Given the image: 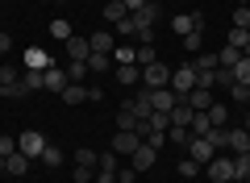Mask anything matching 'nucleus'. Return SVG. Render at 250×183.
Wrapping results in <instances>:
<instances>
[{"instance_id":"nucleus-1","label":"nucleus","mask_w":250,"mask_h":183,"mask_svg":"<svg viewBox=\"0 0 250 183\" xmlns=\"http://www.w3.org/2000/svg\"><path fill=\"white\" fill-rule=\"evenodd\" d=\"M0 96H4V100H21V96H29L25 83H21V71L13 67V62H4V67H0Z\"/></svg>"},{"instance_id":"nucleus-2","label":"nucleus","mask_w":250,"mask_h":183,"mask_svg":"<svg viewBox=\"0 0 250 183\" xmlns=\"http://www.w3.org/2000/svg\"><path fill=\"white\" fill-rule=\"evenodd\" d=\"M192 87H196V67H192V59H188L184 67H175V71H171V92H175V96L184 100L188 92H192Z\"/></svg>"},{"instance_id":"nucleus-3","label":"nucleus","mask_w":250,"mask_h":183,"mask_svg":"<svg viewBox=\"0 0 250 183\" xmlns=\"http://www.w3.org/2000/svg\"><path fill=\"white\" fill-rule=\"evenodd\" d=\"M142 87H150V92H154V87H171V67H167V62H150V67H142Z\"/></svg>"},{"instance_id":"nucleus-4","label":"nucleus","mask_w":250,"mask_h":183,"mask_svg":"<svg viewBox=\"0 0 250 183\" xmlns=\"http://www.w3.org/2000/svg\"><path fill=\"white\" fill-rule=\"evenodd\" d=\"M125 108L138 117V121H150L154 117V100H150V87H142V92H134V96L125 100Z\"/></svg>"},{"instance_id":"nucleus-5","label":"nucleus","mask_w":250,"mask_h":183,"mask_svg":"<svg viewBox=\"0 0 250 183\" xmlns=\"http://www.w3.org/2000/svg\"><path fill=\"white\" fill-rule=\"evenodd\" d=\"M138 146H142V138H138L134 129H117V133H113V146H108V150H113V154H121V158H129Z\"/></svg>"},{"instance_id":"nucleus-6","label":"nucleus","mask_w":250,"mask_h":183,"mask_svg":"<svg viewBox=\"0 0 250 183\" xmlns=\"http://www.w3.org/2000/svg\"><path fill=\"white\" fill-rule=\"evenodd\" d=\"M205 171H208V179H213V183H233V158H225V150H221Z\"/></svg>"},{"instance_id":"nucleus-7","label":"nucleus","mask_w":250,"mask_h":183,"mask_svg":"<svg viewBox=\"0 0 250 183\" xmlns=\"http://www.w3.org/2000/svg\"><path fill=\"white\" fill-rule=\"evenodd\" d=\"M17 150H21L25 158H42V150H46V138H42L38 129H25V133L17 138Z\"/></svg>"},{"instance_id":"nucleus-8","label":"nucleus","mask_w":250,"mask_h":183,"mask_svg":"<svg viewBox=\"0 0 250 183\" xmlns=\"http://www.w3.org/2000/svg\"><path fill=\"white\" fill-rule=\"evenodd\" d=\"M113 75H117L121 87H142V67H138V62H117Z\"/></svg>"},{"instance_id":"nucleus-9","label":"nucleus","mask_w":250,"mask_h":183,"mask_svg":"<svg viewBox=\"0 0 250 183\" xmlns=\"http://www.w3.org/2000/svg\"><path fill=\"white\" fill-rule=\"evenodd\" d=\"M154 158H159V150H154L150 142H142V146H138L134 154H129V166H134V171L142 175V171H150V166H154Z\"/></svg>"},{"instance_id":"nucleus-10","label":"nucleus","mask_w":250,"mask_h":183,"mask_svg":"<svg viewBox=\"0 0 250 183\" xmlns=\"http://www.w3.org/2000/svg\"><path fill=\"white\" fill-rule=\"evenodd\" d=\"M188 146H192V154H188V158H196L200 166H208V163H213V158H217V146H213V142H208V138H192V142H188Z\"/></svg>"},{"instance_id":"nucleus-11","label":"nucleus","mask_w":250,"mask_h":183,"mask_svg":"<svg viewBox=\"0 0 250 183\" xmlns=\"http://www.w3.org/2000/svg\"><path fill=\"white\" fill-rule=\"evenodd\" d=\"M88 46H92V54H113L117 50V34L113 29H96V34L88 38Z\"/></svg>"},{"instance_id":"nucleus-12","label":"nucleus","mask_w":250,"mask_h":183,"mask_svg":"<svg viewBox=\"0 0 250 183\" xmlns=\"http://www.w3.org/2000/svg\"><path fill=\"white\" fill-rule=\"evenodd\" d=\"M150 100H154V113H171V108L179 104V96L171 92V87H154V92H150Z\"/></svg>"},{"instance_id":"nucleus-13","label":"nucleus","mask_w":250,"mask_h":183,"mask_svg":"<svg viewBox=\"0 0 250 183\" xmlns=\"http://www.w3.org/2000/svg\"><path fill=\"white\" fill-rule=\"evenodd\" d=\"M67 59H80V62H88V54H92V46H88V38H80V34H71L67 38Z\"/></svg>"},{"instance_id":"nucleus-14","label":"nucleus","mask_w":250,"mask_h":183,"mask_svg":"<svg viewBox=\"0 0 250 183\" xmlns=\"http://www.w3.org/2000/svg\"><path fill=\"white\" fill-rule=\"evenodd\" d=\"M25 67L29 71H46V67H54V59L42 50V46H29V50H25Z\"/></svg>"},{"instance_id":"nucleus-15","label":"nucleus","mask_w":250,"mask_h":183,"mask_svg":"<svg viewBox=\"0 0 250 183\" xmlns=\"http://www.w3.org/2000/svg\"><path fill=\"white\" fill-rule=\"evenodd\" d=\"M184 104H192L196 113H205V108L213 104V87H192V92L184 96Z\"/></svg>"},{"instance_id":"nucleus-16","label":"nucleus","mask_w":250,"mask_h":183,"mask_svg":"<svg viewBox=\"0 0 250 183\" xmlns=\"http://www.w3.org/2000/svg\"><path fill=\"white\" fill-rule=\"evenodd\" d=\"M42 75H46V87H50V92H59V96H62V87L71 83V79H67V67H46Z\"/></svg>"},{"instance_id":"nucleus-17","label":"nucleus","mask_w":250,"mask_h":183,"mask_svg":"<svg viewBox=\"0 0 250 183\" xmlns=\"http://www.w3.org/2000/svg\"><path fill=\"white\" fill-rule=\"evenodd\" d=\"M25 171H29V158L21 154H9V163H4V175H13V179H25Z\"/></svg>"},{"instance_id":"nucleus-18","label":"nucleus","mask_w":250,"mask_h":183,"mask_svg":"<svg viewBox=\"0 0 250 183\" xmlns=\"http://www.w3.org/2000/svg\"><path fill=\"white\" fill-rule=\"evenodd\" d=\"M188 129H192V138H205V133L213 129V121H208V113H196V108H192V121H188Z\"/></svg>"},{"instance_id":"nucleus-19","label":"nucleus","mask_w":250,"mask_h":183,"mask_svg":"<svg viewBox=\"0 0 250 183\" xmlns=\"http://www.w3.org/2000/svg\"><path fill=\"white\" fill-rule=\"evenodd\" d=\"M125 17H129V9H125V0H108V4H104V21H113V25H121Z\"/></svg>"},{"instance_id":"nucleus-20","label":"nucleus","mask_w":250,"mask_h":183,"mask_svg":"<svg viewBox=\"0 0 250 183\" xmlns=\"http://www.w3.org/2000/svg\"><path fill=\"white\" fill-rule=\"evenodd\" d=\"M83 100H88V87L83 83H67L62 87V104H83Z\"/></svg>"},{"instance_id":"nucleus-21","label":"nucleus","mask_w":250,"mask_h":183,"mask_svg":"<svg viewBox=\"0 0 250 183\" xmlns=\"http://www.w3.org/2000/svg\"><path fill=\"white\" fill-rule=\"evenodd\" d=\"M225 150L246 154V150H250V133H246V129H229V146H225Z\"/></svg>"},{"instance_id":"nucleus-22","label":"nucleus","mask_w":250,"mask_h":183,"mask_svg":"<svg viewBox=\"0 0 250 183\" xmlns=\"http://www.w3.org/2000/svg\"><path fill=\"white\" fill-rule=\"evenodd\" d=\"M46 29H50V38H54V42H67V38L75 34V29H71V21H62V17H54Z\"/></svg>"},{"instance_id":"nucleus-23","label":"nucleus","mask_w":250,"mask_h":183,"mask_svg":"<svg viewBox=\"0 0 250 183\" xmlns=\"http://www.w3.org/2000/svg\"><path fill=\"white\" fill-rule=\"evenodd\" d=\"M167 142L171 146H188V142H192V129H188V125H167Z\"/></svg>"},{"instance_id":"nucleus-24","label":"nucleus","mask_w":250,"mask_h":183,"mask_svg":"<svg viewBox=\"0 0 250 183\" xmlns=\"http://www.w3.org/2000/svg\"><path fill=\"white\" fill-rule=\"evenodd\" d=\"M246 179H250V150L233 158V183H246Z\"/></svg>"},{"instance_id":"nucleus-25","label":"nucleus","mask_w":250,"mask_h":183,"mask_svg":"<svg viewBox=\"0 0 250 183\" xmlns=\"http://www.w3.org/2000/svg\"><path fill=\"white\" fill-rule=\"evenodd\" d=\"M200 34H205V29H192V34H184V50H188V59L205 50V38H200Z\"/></svg>"},{"instance_id":"nucleus-26","label":"nucleus","mask_w":250,"mask_h":183,"mask_svg":"<svg viewBox=\"0 0 250 183\" xmlns=\"http://www.w3.org/2000/svg\"><path fill=\"white\" fill-rule=\"evenodd\" d=\"M21 83H25V92H42V87H46V75H42V71H29V67H25Z\"/></svg>"},{"instance_id":"nucleus-27","label":"nucleus","mask_w":250,"mask_h":183,"mask_svg":"<svg viewBox=\"0 0 250 183\" xmlns=\"http://www.w3.org/2000/svg\"><path fill=\"white\" fill-rule=\"evenodd\" d=\"M238 59H242V50H233V46H225V50L217 54V67H225V71H233V67H238Z\"/></svg>"},{"instance_id":"nucleus-28","label":"nucleus","mask_w":250,"mask_h":183,"mask_svg":"<svg viewBox=\"0 0 250 183\" xmlns=\"http://www.w3.org/2000/svg\"><path fill=\"white\" fill-rule=\"evenodd\" d=\"M71 163H75V166H92V171H96V163H100V154H92V150L83 146V150H75V154H71Z\"/></svg>"},{"instance_id":"nucleus-29","label":"nucleus","mask_w":250,"mask_h":183,"mask_svg":"<svg viewBox=\"0 0 250 183\" xmlns=\"http://www.w3.org/2000/svg\"><path fill=\"white\" fill-rule=\"evenodd\" d=\"M113 62H138V46H129V42H121L113 50Z\"/></svg>"},{"instance_id":"nucleus-30","label":"nucleus","mask_w":250,"mask_h":183,"mask_svg":"<svg viewBox=\"0 0 250 183\" xmlns=\"http://www.w3.org/2000/svg\"><path fill=\"white\" fill-rule=\"evenodd\" d=\"M192 67H196V71H217V54H208V50L192 54Z\"/></svg>"},{"instance_id":"nucleus-31","label":"nucleus","mask_w":250,"mask_h":183,"mask_svg":"<svg viewBox=\"0 0 250 183\" xmlns=\"http://www.w3.org/2000/svg\"><path fill=\"white\" fill-rule=\"evenodd\" d=\"M171 29H175L179 38H184V34H192V29H196V25H192V13H179V17H171Z\"/></svg>"},{"instance_id":"nucleus-32","label":"nucleus","mask_w":250,"mask_h":183,"mask_svg":"<svg viewBox=\"0 0 250 183\" xmlns=\"http://www.w3.org/2000/svg\"><path fill=\"white\" fill-rule=\"evenodd\" d=\"M246 42H250L246 29H233V25H229V38H225V46H233V50H246Z\"/></svg>"},{"instance_id":"nucleus-33","label":"nucleus","mask_w":250,"mask_h":183,"mask_svg":"<svg viewBox=\"0 0 250 183\" xmlns=\"http://www.w3.org/2000/svg\"><path fill=\"white\" fill-rule=\"evenodd\" d=\"M192 121V104H184V100H179L175 108H171V125H188Z\"/></svg>"},{"instance_id":"nucleus-34","label":"nucleus","mask_w":250,"mask_h":183,"mask_svg":"<svg viewBox=\"0 0 250 183\" xmlns=\"http://www.w3.org/2000/svg\"><path fill=\"white\" fill-rule=\"evenodd\" d=\"M205 113H208V121H213V125H229V113H225V104H217V100L205 108Z\"/></svg>"},{"instance_id":"nucleus-35","label":"nucleus","mask_w":250,"mask_h":183,"mask_svg":"<svg viewBox=\"0 0 250 183\" xmlns=\"http://www.w3.org/2000/svg\"><path fill=\"white\" fill-rule=\"evenodd\" d=\"M83 75H88V62H80V59H71V62H67V79H71V83H80Z\"/></svg>"},{"instance_id":"nucleus-36","label":"nucleus","mask_w":250,"mask_h":183,"mask_svg":"<svg viewBox=\"0 0 250 183\" xmlns=\"http://www.w3.org/2000/svg\"><path fill=\"white\" fill-rule=\"evenodd\" d=\"M117 125H121V129H134V133H138V125H142V121H138V117L121 104V113H117Z\"/></svg>"},{"instance_id":"nucleus-37","label":"nucleus","mask_w":250,"mask_h":183,"mask_svg":"<svg viewBox=\"0 0 250 183\" xmlns=\"http://www.w3.org/2000/svg\"><path fill=\"white\" fill-rule=\"evenodd\" d=\"M62 158H67V154H62L59 146H50V142H46V150H42V163H46V166H59Z\"/></svg>"},{"instance_id":"nucleus-38","label":"nucleus","mask_w":250,"mask_h":183,"mask_svg":"<svg viewBox=\"0 0 250 183\" xmlns=\"http://www.w3.org/2000/svg\"><path fill=\"white\" fill-rule=\"evenodd\" d=\"M233 29H246V34H250V9H246V4L233 9Z\"/></svg>"},{"instance_id":"nucleus-39","label":"nucleus","mask_w":250,"mask_h":183,"mask_svg":"<svg viewBox=\"0 0 250 183\" xmlns=\"http://www.w3.org/2000/svg\"><path fill=\"white\" fill-rule=\"evenodd\" d=\"M88 67L92 71H108L113 67V54H88Z\"/></svg>"},{"instance_id":"nucleus-40","label":"nucleus","mask_w":250,"mask_h":183,"mask_svg":"<svg viewBox=\"0 0 250 183\" xmlns=\"http://www.w3.org/2000/svg\"><path fill=\"white\" fill-rule=\"evenodd\" d=\"M233 79L250 87V59H238V67H233Z\"/></svg>"},{"instance_id":"nucleus-41","label":"nucleus","mask_w":250,"mask_h":183,"mask_svg":"<svg viewBox=\"0 0 250 183\" xmlns=\"http://www.w3.org/2000/svg\"><path fill=\"white\" fill-rule=\"evenodd\" d=\"M150 62H159L154 46H138V67H150Z\"/></svg>"},{"instance_id":"nucleus-42","label":"nucleus","mask_w":250,"mask_h":183,"mask_svg":"<svg viewBox=\"0 0 250 183\" xmlns=\"http://www.w3.org/2000/svg\"><path fill=\"white\" fill-rule=\"evenodd\" d=\"M179 175H184V179H196V175H200V163H196V158H184V163H179Z\"/></svg>"},{"instance_id":"nucleus-43","label":"nucleus","mask_w":250,"mask_h":183,"mask_svg":"<svg viewBox=\"0 0 250 183\" xmlns=\"http://www.w3.org/2000/svg\"><path fill=\"white\" fill-rule=\"evenodd\" d=\"M117 183H138V171L129 163H121V166H117Z\"/></svg>"},{"instance_id":"nucleus-44","label":"nucleus","mask_w":250,"mask_h":183,"mask_svg":"<svg viewBox=\"0 0 250 183\" xmlns=\"http://www.w3.org/2000/svg\"><path fill=\"white\" fill-rule=\"evenodd\" d=\"M233 83H238V79H233V71H225V67H217V87H225V92H229Z\"/></svg>"},{"instance_id":"nucleus-45","label":"nucleus","mask_w":250,"mask_h":183,"mask_svg":"<svg viewBox=\"0 0 250 183\" xmlns=\"http://www.w3.org/2000/svg\"><path fill=\"white\" fill-rule=\"evenodd\" d=\"M0 154L9 158V154H17V138H9V133H0Z\"/></svg>"},{"instance_id":"nucleus-46","label":"nucleus","mask_w":250,"mask_h":183,"mask_svg":"<svg viewBox=\"0 0 250 183\" xmlns=\"http://www.w3.org/2000/svg\"><path fill=\"white\" fill-rule=\"evenodd\" d=\"M75 183H92V179H96V171H92V166H75Z\"/></svg>"},{"instance_id":"nucleus-47","label":"nucleus","mask_w":250,"mask_h":183,"mask_svg":"<svg viewBox=\"0 0 250 183\" xmlns=\"http://www.w3.org/2000/svg\"><path fill=\"white\" fill-rule=\"evenodd\" d=\"M229 92H233V100H250V87H246V83H233Z\"/></svg>"},{"instance_id":"nucleus-48","label":"nucleus","mask_w":250,"mask_h":183,"mask_svg":"<svg viewBox=\"0 0 250 183\" xmlns=\"http://www.w3.org/2000/svg\"><path fill=\"white\" fill-rule=\"evenodd\" d=\"M92 183H117V175L113 171H96V179H92Z\"/></svg>"},{"instance_id":"nucleus-49","label":"nucleus","mask_w":250,"mask_h":183,"mask_svg":"<svg viewBox=\"0 0 250 183\" xmlns=\"http://www.w3.org/2000/svg\"><path fill=\"white\" fill-rule=\"evenodd\" d=\"M9 50H13V38H9V34H0V54H9Z\"/></svg>"},{"instance_id":"nucleus-50","label":"nucleus","mask_w":250,"mask_h":183,"mask_svg":"<svg viewBox=\"0 0 250 183\" xmlns=\"http://www.w3.org/2000/svg\"><path fill=\"white\" fill-rule=\"evenodd\" d=\"M142 4H146V0H125V9H129V13H138Z\"/></svg>"},{"instance_id":"nucleus-51","label":"nucleus","mask_w":250,"mask_h":183,"mask_svg":"<svg viewBox=\"0 0 250 183\" xmlns=\"http://www.w3.org/2000/svg\"><path fill=\"white\" fill-rule=\"evenodd\" d=\"M4 163H9V158H4V154H0V175H4Z\"/></svg>"},{"instance_id":"nucleus-52","label":"nucleus","mask_w":250,"mask_h":183,"mask_svg":"<svg viewBox=\"0 0 250 183\" xmlns=\"http://www.w3.org/2000/svg\"><path fill=\"white\" fill-rule=\"evenodd\" d=\"M242 129H246V133H250V117H246V125H242Z\"/></svg>"},{"instance_id":"nucleus-53","label":"nucleus","mask_w":250,"mask_h":183,"mask_svg":"<svg viewBox=\"0 0 250 183\" xmlns=\"http://www.w3.org/2000/svg\"><path fill=\"white\" fill-rule=\"evenodd\" d=\"M46 4H54V0H46ZM59 4H62V0H59Z\"/></svg>"},{"instance_id":"nucleus-54","label":"nucleus","mask_w":250,"mask_h":183,"mask_svg":"<svg viewBox=\"0 0 250 183\" xmlns=\"http://www.w3.org/2000/svg\"><path fill=\"white\" fill-rule=\"evenodd\" d=\"M238 4H246V0H238Z\"/></svg>"},{"instance_id":"nucleus-55","label":"nucleus","mask_w":250,"mask_h":183,"mask_svg":"<svg viewBox=\"0 0 250 183\" xmlns=\"http://www.w3.org/2000/svg\"><path fill=\"white\" fill-rule=\"evenodd\" d=\"M9 4H13V0H9Z\"/></svg>"},{"instance_id":"nucleus-56","label":"nucleus","mask_w":250,"mask_h":183,"mask_svg":"<svg viewBox=\"0 0 250 183\" xmlns=\"http://www.w3.org/2000/svg\"><path fill=\"white\" fill-rule=\"evenodd\" d=\"M246 183H250V179H246Z\"/></svg>"}]
</instances>
